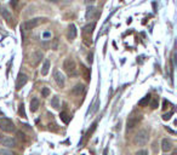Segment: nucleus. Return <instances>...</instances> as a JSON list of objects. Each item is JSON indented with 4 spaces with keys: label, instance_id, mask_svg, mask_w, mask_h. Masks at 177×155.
I'll return each mask as SVG.
<instances>
[{
    "label": "nucleus",
    "instance_id": "obj_1",
    "mask_svg": "<svg viewBox=\"0 0 177 155\" xmlns=\"http://www.w3.org/2000/svg\"><path fill=\"white\" fill-rule=\"evenodd\" d=\"M63 69L68 76H78L79 71L77 68V63L73 58H65L63 62Z\"/></svg>",
    "mask_w": 177,
    "mask_h": 155
},
{
    "label": "nucleus",
    "instance_id": "obj_2",
    "mask_svg": "<svg viewBox=\"0 0 177 155\" xmlns=\"http://www.w3.org/2000/svg\"><path fill=\"white\" fill-rule=\"evenodd\" d=\"M45 22V18H40V17H37V18H33V19H29V21H26V22H23L21 24V33L23 32H27V30H30L35 27H38L40 23Z\"/></svg>",
    "mask_w": 177,
    "mask_h": 155
},
{
    "label": "nucleus",
    "instance_id": "obj_3",
    "mask_svg": "<svg viewBox=\"0 0 177 155\" xmlns=\"http://www.w3.org/2000/svg\"><path fill=\"white\" fill-rule=\"evenodd\" d=\"M96 27V23H89L84 27L83 29V37H84V43L87 46H90L92 44V40H91V34L94 33V29Z\"/></svg>",
    "mask_w": 177,
    "mask_h": 155
},
{
    "label": "nucleus",
    "instance_id": "obj_4",
    "mask_svg": "<svg viewBox=\"0 0 177 155\" xmlns=\"http://www.w3.org/2000/svg\"><path fill=\"white\" fill-rule=\"evenodd\" d=\"M148 138H149V136H148L147 130H141L136 133V136L134 138V143L137 144V146H144V144L148 142Z\"/></svg>",
    "mask_w": 177,
    "mask_h": 155
},
{
    "label": "nucleus",
    "instance_id": "obj_5",
    "mask_svg": "<svg viewBox=\"0 0 177 155\" xmlns=\"http://www.w3.org/2000/svg\"><path fill=\"white\" fill-rule=\"evenodd\" d=\"M0 128L5 132H12L15 131V125L11 119L3 116V118H0Z\"/></svg>",
    "mask_w": 177,
    "mask_h": 155
},
{
    "label": "nucleus",
    "instance_id": "obj_6",
    "mask_svg": "<svg viewBox=\"0 0 177 155\" xmlns=\"http://www.w3.org/2000/svg\"><path fill=\"white\" fill-rule=\"evenodd\" d=\"M43 59V52L41 51H34V52L30 55V58H29V64L32 67H37L40 61Z\"/></svg>",
    "mask_w": 177,
    "mask_h": 155
},
{
    "label": "nucleus",
    "instance_id": "obj_7",
    "mask_svg": "<svg viewBox=\"0 0 177 155\" xmlns=\"http://www.w3.org/2000/svg\"><path fill=\"white\" fill-rule=\"evenodd\" d=\"M141 119H142V116H141V115H135V114H132L131 116H129L128 121H126V127H128V130H131V128H134V127L141 121Z\"/></svg>",
    "mask_w": 177,
    "mask_h": 155
},
{
    "label": "nucleus",
    "instance_id": "obj_8",
    "mask_svg": "<svg viewBox=\"0 0 177 155\" xmlns=\"http://www.w3.org/2000/svg\"><path fill=\"white\" fill-rule=\"evenodd\" d=\"M0 143H1V146L6 147V148H13L17 146V142L16 139L12 138V137H4L0 139Z\"/></svg>",
    "mask_w": 177,
    "mask_h": 155
},
{
    "label": "nucleus",
    "instance_id": "obj_9",
    "mask_svg": "<svg viewBox=\"0 0 177 155\" xmlns=\"http://www.w3.org/2000/svg\"><path fill=\"white\" fill-rule=\"evenodd\" d=\"M53 79H55L56 84L59 87H63L64 86V84H65V78H64V75L61 73L59 70H55L53 71Z\"/></svg>",
    "mask_w": 177,
    "mask_h": 155
},
{
    "label": "nucleus",
    "instance_id": "obj_10",
    "mask_svg": "<svg viewBox=\"0 0 177 155\" xmlns=\"http://www.w3.org/2000/svg\"><path fill=\"white\" fill-rule=\"evenodd\" d=\"M27 81H28V78L26 74H23V73H19L18 74V78H17V80H16V90H21L22 87L27 84Z\"/></svg>",
    "mask_w": 177,
    "mask_h": 155
},
{
    "label": "nucleus",
    "instance_id": "obj_11",
    "mask_svg": "<svg viewBox=\"0 0 177 155\" xmlns=\"http://www.w3.org/2000/svg\"><path fill=\"white\" fill-rule=\"evenodd\" d=\"M161 149H163V152H165V153L170 152L171 149H172V142L168 138H164L163 141H161Z\"/></svg>",
    "mask_w": 177,
    "mask_h": 155
},
{
    "label": "nucleus",
    "instance_id": "obj_12",
    "mask_svg": "<svg viewBox=\"0 0 177 155\" xmlns=\"http://www.w3.org/2000/svg\"><path fill=\"white\" fill-rule=\"evenodd\" d=\"M67 37H68L69 40H74L75 38H77V27H75L74 24H70V25H69Z\"/></svg>",
    "mask_w": 177,
    "mask_h": 155
},
{
    "label": "nucleus",
    "instance_id": "obj_13",
    "mask_svg": "<svg viewBox=\"0 0 177 155\" xmlns=\"http://www.w3.org/2000/svg\"><path fill=\"white\" fill-rule=\"evenodd\" d=\"M84 91H85V86H84L83 84H77V85H75L73 89H72V94H73L74 96H80Z\"/></svg>",
    "mask_w": 177,
    "mask_h": 155
},
{
    "label": "nucleus",
    "instance_id": "obj_14",
    "mask_svg": "<svg viewBox=\"0 0 177 155\" xmlns=\"http://www.w3.org/2000/svg\"><path fill=\"white\" fill-rule=\"evenodd\" d=\"M0 15L7 21V22H10V21L12 19V15H11V12L9 11L7 9H5V7H0Z\"/></svg>",
    "mask_w": 177,
    "mask_h": 155
},
{
    "label": "nucleus",
    "instance_id": "obj_15",
    "mask_svg": "<svg viewBox=\"0 0 177 155\" xmlns=\"http://www.w3.org/2000/svg\"><path fill=\"white\" fill-rule=\"evenodd\" d=\"M95 13H96V9L94 6H89L86 10V13H85V17H86V19H91L94 18Z\"/></svg>",
    "mask_w": 177,
    "mask_h": 155
},
{
    "label": "nucleus",
    "instance_id": "obj_16",
    "mask_svg": "<svg viewBox=\"0 0 177 155\" xmlns=\"http://www.w3.org/2000/svg\"><path fill=\"white\" fill-rule=\"evenodd\" d=\"M30 112H37L38 110V108H39V100L38 98H33L32 101H30Z\"/></svg>",
    "mask_w": 177,
    "mask_h": 155
},
{
    "label": "nucleus",
    "instance_id": "obj_17",
    "mask_svg": "<svg viewBox=\"0 0 177 155\" xmlns=\"http://www.w3.org/2000/svg\"><path fill=\"white\" fill-rule=\"evenodd\" d=\"M49 70H50V61H45L44 62V65L41 67V75H47V73H49Z\"/></svg>",
    "mask_w": 177,
    "mask_h": 155
},
{
    "label": "nucleus",
    "instance_id": "obj_18",
    "mask_svg": "<svg viewBox=\"0 0 177 155\" xmlns=\"http://www.w3.org/2000/svg\"><path fill=\"white\" fill-rule=\"evenodd\" d=\"M149 101H150V95H147V96H144L142 100L138 102V106L140 107H146L149 103Z\"/></svg>",
    "mask_w": 177,
    "mask_h": 155
},
{
    "label": "nucleus",
    "instance_id": "obj_19",
    "mask_svg": "<svg viewBox=\"0 0 177 155\" xmlns=\"http://www.w3.org/2000/svg\"><path fill=\"white\" fill-rule=\"evenodd\" d=\"M51 106L55 108V109H58V108H59V98H58V96H53L52 97Z\"/></svg>",
    "mask_w": 177,
    "mask_h": 155
},
{
    "label": "nucleus",
    "instance_id": "obj_20",
    "mask_svg": "<svg viewBox=\"0 0 177 155\" xmlns=\"http://www.w3.org/2000/svg\"><path fill=\"white\" fill-rule=\"evenodd\" d=\"M81 70H83V74H84L85 80L89 81V80H90V70H89V68H86L85 65L81 64Z\"/></svg>",
    "mask_w": 177,
    "mask_h": 155
},
{
    "label": "nucleus",
    "instance_id": "obj_21",
    "mask_svg": "<svg viewBox=\"0 0 177 155\" xmlns=\"http://www.w3.org/2000/svg\"><path fill=\"white\" fill-rule=\"evenodd\" d=\"M59 118H61V120H62L64 124H68L69 120H70V116H69L65 112H62V113H61V114H59Z\"/></svg>",
    "mask_w": 177,
    "mask_h": 155
},
{
    "label": "nucleus",
    "instance_id": "obj_22",
    "mask_svg": "<svg viewBox=\"0 0 177 155\" xmlns=\"http://www.w3.org/2000/svg\"><path fill=\"white\" fill-rule=\"evenodd\" d=\"M158 104H159V100L155 97L150 102V108H152V109H155V108H158Z\"/></svg>",
    "mask_w": 177,
    "mask_h": 155
},
{
    "label": "nucleus",
    "instance_id": "obj_23",
    "mask_svg": "<svg viewBox=\"0 0 177 155\" xmlns=\"http://www.w3.org/2000/svg\"><path fill=\"white\" fill-rule=\"evenodd\" d=\"M18 113H19V115H21L22 118L26 119L27 118V114H26V110H24V106H23V103L21 106H19V109H18Z\"/></svg>",
    "mask_w": 177,
    "mask_h": 155
},
{
    "label": "nucleus",
    "instance_id": "obj_24",
    "mask_svg": "<svg viewBox=\"0 0 177 155\" xmlns=\"http://www.w3.org/2000/svg\"><path fill=\"white\" fill-rule=\"evenodd\" d=\"M0 155H15V154L11 150H9V149L0 148Z\"/></svg>",
    "mask_w": 177,
    "mask_h": 155
},
{
    "label": "nucleus",
    "instance_id": "obj_25",
    "mask_svg": "<svg viewBox=\"0 0 177 155\" xmlns=\"http://www.w3.org/2000/svg\"><path fill=\"white\" fill-rule=\"evenodd\" d=\"M96 126H97V124L95 122L94 125H92V127H91V130H89V131H87V133H86V136H85V138H89L91 135H92V132L96 130Z\"/></svg>",
    "mask_w": 177,
    "mask_h": 155
},
{
    "label": "nucleus",
    "instance_id": "obj_26",
    "mask_svg": "<svg viewBox=\"0 0 177 155\" xmlns=\"http://www.w3.org/2000/svg\"><path fill=\"white\" fill-rule=\"evenodd\" d=\"M51 47H52V50H57V49H58V39H57V38H56V39H53Z\"/></svg>",
    "mask_w": 177,
    "mask_h": 155
},
{
    "label": "nucleus",
    "instance_id": "obj_27",
    "mask_svg": "<svg viewBox=\"0 0 177 155\" xmlns=\"http://www.w3.org/2000/svg\"><path fill=\"white\" fill-rule=\"evenodd\" d=\"M41 95H43V97H49V95H50V90L47 89V87H44L43 91H41Z\"/></svg>",
    "mask_w": 177,
    "mask_h": 155
},
{
    "label": "nucleus",
    "instance_id": "obj_28",
    "mask_svg": "<svg viewBox=\"0 0 177 155\" xmlns=\"http://www.w3.org/2000/svg\"><path fill=\"white\" fill-rule=\"evenodd\" d=\"M172 114H174V112H170V113H168V114H164L163 115V120H170L171 119V116H172Z\"/></svg>",
    "mask_w": 177,
    "mask_h": 155
},
{
    "label": "nucleus",
    "instance_id": "obj_29",
    "mask_svg": "<svg viewBox=\"0 0 177 155\" xmlns=\"http://www.w3.org/2000/svg\"><path fill=\"white\" fill-rule=\"evenodd\" d=\"M136 155H148V152L146 150V149H142V150H138L136 153Z\"/></svg>",
    "mask_w": 177,
    "mask_h": 155
},
{
    "label": "nucleus",
    "instance_id": "obj_30",
    "mask_svg": "<svg viewBox=\"0 0 177 155\" xmlns=\"http://www.w3.org/2000/svg\"><path fill=\"white\" fill-rule=\"evenodd\" d=\"M17 3H18V0H11V3H10V4H11L12 7H16L17 6Z\"/></svg>",
    "mask_w": 177,
    "mask_h": 155
},
{
    "label": "nucleus",
    "instance_id": "obj_31",
    "mask_svg": "<svg viewBox=\"0 0 177 155\" xmlns=\"http://www.w3.org/2000/svg\"><path fill=\"white\" fill-rule=\"evenodd\" d=\"M95 1H96V0H85V4L89 5V6H90V5H92Z\"/></svg>",
    "mask_w": 177,
    "mask_h": 155
},
{
    "label": "nucleus",
    "instance_id": "obj_32",
    "mask_svg": "<svg viewBox=\"0 0 177 155\" xmlns=\"http://www.w3.org/2000/svg\"><path fill=\"white\" fill-rule=\"evenodd\" d=\"M17 136H18V138H19V139H23V141H24V139H26V138H24V135H23L22 132H17Z\"/></svg>",
    "mask_w": 177,
    "mask_h": 155
},
{
    "label": "nucleus",
    "instance_id": "obj_33",
    "mask_svg": "<svg viewBox=\"0 0 177 155\" xmlns=\"http://www.w3.org/2000/svg\"><path fill=\"white\" fill-rule=\"evenodd\" d=\"M92 57H94V55H92V53H89V56H87V61H89V63H92Z\"/></svg>",
    "mask_w": 177,
    "mask_h": 155
},
{
    "label": "nucleus",
    "instance_id": "obj_34",
    "mask_svg": "<svg viewBox=\"0 0 177 155\" xmlns=\"http://www.w3.org/2000/svg\"><path fill=\"white\" fill-rule=\"evenodd\" d=\"M100 106V102H96V104H95V108H94V109H92V113H95L96 110H97V107Z\"/></svg>",
    "mask_w": 177,
    "mask_h": 155
},
{
    "label": "nucleus",
    "instance_id": "obj_35",
    "mask_svg": "<svg viewBox=\"0 0 177 155\" xmlns=\"http://www.w3.org/2000/svg\"><path fill=\"white\" fill-rule=\"evenodd\" d=\"M166 106H169V102H168V101H164V107H163V109H166V108H168Z\"/></svg>",
    "mask_w": 177,
    "mask_h": 155
},
{
    "label": "nucleus",
    "instance_id": "obj_36",
    "mask_svg": "<svg viewBox=\"0 0 177 155\" xmlns=\"http://www.w3.org/2000/svg\"><path fill=\"white\" fill-rule=\"evenodd\" d=\"M165 128H166V130H168V131H169V132H170V133H175V131H172V130H171V128H169V127H168V126H166V127H165Z\"/></svg>",
    "mask_w": 177,
    "mask_h": 155
},
{
    "label": "nucleus",
    "instance_id": "obj_37",
    "mask_svg": "<svg viewBox=\"0 0 177 155\" xmlns=\"http://www.w3.org/2000/svg\"><path fill=\"white\" fill-rule=\"evenodd\" d=\"M50 35H51V34H50V33H44V38H49Z\"/></svg>",
    "mask_w": 177,
    "mask_h": 155
}]
</instances>
